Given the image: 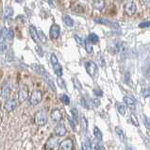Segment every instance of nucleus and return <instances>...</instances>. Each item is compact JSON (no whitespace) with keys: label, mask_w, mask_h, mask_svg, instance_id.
<instances>
[{"label":"nucleus","mask_w":150,"mask_h":150,"mask_svg":"<svg viewBox=\"0 0 150 150\" xmlns=\"http://www.w3.org/2000/svg\"><path fill=\"white\" fill-rule=\"evenodd\" d=\"M34 121L35 124L38 126H45L46 122H47V116H46V113L44 110H39L37 111L35 114V117H34Z\"/></svg>","instance_id":"obj_1"},{"label":"nucleus","mask_w":150,"mask_h":150,"mask_svg":"<svg viewBox=\"0 0 150 150\" xmlns=\"http://www.w3.org/2000/svg\"><path fill=\"white\" fill-rule=\"evenodd\" d=\"M42 95L41 91H38V90H36V91L32 92L30 96H29L28 100H29V103H30V105L37 106L42 101Z\"/></svg>","instance_id":"obj_2"},{"label":"nucleus","mask_w":150,"mask_h":150,"mask_svg":"<svg viewBox=\"0 0 150 150\" xmlns=\"http://www.w3.org/2000/svg\"><path fill=\"white\" fill-rule=\"evenodd\" d=\"M28 95H29V92H28V88L27 85H22L19 89V92H18V101L19 103H23L25 100H28Z\"/></svg>","instance_id":"obj_3"},{"label":"nucleus","mask_w":150,"mask_h":150,"mask_svg":"<svg viewBox=\"0 0 150 150\" xmlns=\"http://www.w3.org/2000/svg\"><path fill=\"white\" fill-rule=\"evenodd\" d=\"M85 68H86L87 73L90 75V76L92 78H95L96 73H97V65L96 62H93L92 61H89L85 63Z\"/></svg>","instance_id":"obj_4"},{"label":"nucleus","mask_w":150,"mask_h":150,"mask_svg":"<svg viewBox=\"0 0 150 150\" xmlns=\"http://www.w3.org/2000/svg\"><path fill=\"white\" fill-rule=\"evenodd\" d=\"M123 45V42H120V41H113L111 44L110 45V52L113 55H116L119 54L120 51H121V47Z\"/></svg>","instance_id":"obj_5"},{"label":"nucleus","mask_w":150,"mask_h":150,"mask_svg":"<svg viewBox=\"0 0 150 150\" xmlns=\"http://www.w3.org/2000/svg\"><path fill=\"white\" fill-rule=\"evenodd\" d=\"M136 10H137V6L134 1H129L125 5V12L128 16H132L133 14H135Z\"/></svg>","instance_id":"obj_6"},{"label":"nucleus","mask_w":150,"mask_h":150,"mask_svg":"<svg viewBox=\"0 0 150 150\" xmlns=\"http://www.w3.org/2000/svg\"><path fill=\"white\" fill-rule=\"evenodd\" d=\"M95 22L97 24H100V25H108L109 28H111L113 29H120V27L117 23H113V22H110V21L107 20V19H95Z\"/></svg>","instance_id":"obj_7"},{"label":"nucleus","mask_w":150,"mask_h":150,"mask_svg":"<svg viewBox=\"0 0 150 150\" xmlns=\"http://www.w3.org/2000/svg\"><path fill=\"white\" fill-rule=\"evenodd\" d=\"M59 33H61V28L59 25L57 24H53L50 28V38L52 40L58 39L59 36Z\"/></svg>","instance_id":"obj_8"},{"label":"nucleus","mask_w":150,"mask_h":150,"mask_svg":"<svg viewBox=\"0 0 150 150\" xmlns=\"http://www.w3.org/2000/svg\"><path fill=\"white\" fill-rule=\"evenodd\" d=\"M17 106H18V102L15 99H7L5 105H4V109L10 112V111L14 110L17 108Z\"/></svg>","instance_id":"obj_9"},{"label":"nucleus","mask_w":150,"mask_h":150,"mask_svg":"<svg viewBox=\"0 0 150 150\" xmlns=\"http://www.w3.org/2000/svg\"><path fill=\"white\" fill-rule=\"evenodd\" d=\"M59 150H71L73 149V141L71 139H66L62 141L59 145Z\"/></svg>","instance_id":"obj_10"},{"label":"nucleus","mask_w":150,"mask_h":150,"mask_svg":"<svg viewBox=\"0 0 150 150\" xmlns=\"http://www.w3.org/2000/svg\"><path fill=\"white\" fill-rule=\"evenodd\" d=\"M10 93H11V88L10 85L7 82L3 85V87L1 89V98L3 100H7L10 97Z\"/></svg>","instance_id":"obj_11"},{"label":"nucleus","mask_w":150,"mask_h":150,"mask_svg":"<svg viewBox=\"0 0 150 150\" xmlns=\"http://www.w3.org/2000/svg\"><path fill=\"white\" fill-rule=\"evenodd\" d=\"M62 115L61 110L58 109H55L52 110V112H51V119H52V121L54 123H59L62 121Z\"/></svg>","instance_id":"obj_12"},{"label":"nucleus","mask_w":150,"mask_h":150,"mask_svg":"<svg viewBox=\"0 0 150 150\" xmlns=\"http://www.w3.org/2000/svg\"><path fill=\"white\" fill-rule=\"evenodd\" d=\"M55 134L57 136H59V137H62L66 134V127L65 126L63 125V124H59V125H58L57 127H55Z\"/></svg>","instance_id":"obj_13"},{"label":"nucleus","mask_w":150,"mask_h":150,"mask_svg":"<svg viewBox=\"0 0 150 150\" xmlns=\"http://www.w3.org/2000/svg\"><path fill=\"white\" fill-rule=\"evenodd\" d=\"M58 145V139L54 138V137H51L48 139V141L46 142L45 144V148L46 149H55Z\"/></svg>","instance_id":"obj_14"},{"label":"nucleus","mask_w":150,"mask_h":150,"mask_svg":"<svg viewBox=\"0 0 150 150\" xmlns=\"http://www.w3.org/2000/svg\"><path fill=\"white\" fill-rule=\"evenodd\" d=\"M42 78L45 79V82L48 84V86L51 88V90L52 91H54V92H56V87H55V84H54V81H53V79L50 78V76L48 75V73L46 72L45 74L42 76Z\"/></svg>","instance_id":"obj_15"},{"label":"nucleus","mask_w":150,"mask_h":150,"mask_svg":"<svg viewBox=\"0 0 150 150\" xmlns=\"http://www.w3.org/2000/svg\"><path fill=\"white\" fill-rule=\"evenodd\" d=\"M31 67H32V69L35 71L38 75H40V76H44L45 73H46V71H45V69L44 67H42V65H40V64H35V63H33L32 65H31Z\"/></svg>","instance_id":"obj_16"},{"label":"nucleus","mask_w":150,"mask_h":150,"mask_svg":"<svg viewBox=\"0 0 150 150\" xmlns=\"http://www.w3.org/2000/svg\"><path fill=\"white\" fill-rule=\"evenodd\" d=\"M29 34L32 38V40L35 42H39V38H38V34H37V28L34 27V25H30L29 27Z\"/></svg>","instance_id":"obj_17"},{"label":"nucleus","mask_w":150,"mask_h":150,"mask_svg":"<svg viewBox=\"0 0 150 150\" xmlns=\"http://www.w3.org/2000/svg\"><path fill=\"white\" fill-rule=\"evenodd\" d=\"M52 65H53V69H54L55 74L58 76H62V66L59 63V62L52 63Z\"/></svg>","instance_id":"obj_18"},{"label":"nucleus","mask_w":150,"mask_h":150,"mask_svg":"<svg viewBox=\"0 0 150 150\" xmlns=\"http://www.w3.org/2000/svg\"><path fill=\"white\" fill-rule=\"evenodd\" d=\"M124 102L126 103V105L127 107H129L130 109H135V100L133 99V98H131L129 96H124Z\"/></svg>","instance_id":"obj_19"},{"label":"nucleus","mask_w":150,"mask_h":150,"mask_svg":"<svg viewBox=\"0 0 150 150\" xmlns=\"http://www.w3.org/2000/svg\"><path fill=\"white\" fill-rule=\"evenodd\" d=\"M115 133L117 134L118 138L121 140L122 142H126V135L124 133V131L121 127H115Z\"/></svg>","instance_id":"obj_20"},{"label":"nucleus","mask_w":150,"mask_h":150,"mask_svg":"<svg viewBox=\"0 0 150 150\" xmlns=\"http://www.w3.org/2000/svg\"><path fill=\"white\" fill-rule=\"evenodd\" d=\"M62 20H63L64 24H65L67 27H70L71 28V27H73V25H74V20H73L69 15H67V14L63 15L62 16Z\"/></svg>","instance_id":"obj_21"},{"label":"nucleus","mask_w":150,"mask_h":150,"mask_svg":"<svg viewBox=\"0 0 150 150\" xmlns=\"http://www.w3.org/2000/svg\"><path fill=\"white\" fill-rule=\"evenodd\" d=\"M13 15V8L11 7H7L4 11V19H8Z\"/></svg>","instance_id":"obj_22"},{"label":"nucleus","mask_w":150,"mask_h":150,"mask_svg":"<svg viewBox=\"0 0 150 150\" xmlns=\"http://www.w3.org/2000/svg\"><path fill=\"white\" fill-rule=\"evenodd\" d=\"M93 6L95 8H96V10L101 11L102 8L105 7V2H104V0H96V1L93 2Z\"/></svg>","instance_id":"obj_23"},{"label":"nucleus","mask_w":150,"mask_h":150,"mask_svg":"<svg viewBox=\"0 0 150 150\" xmlns=\"http://www.w3.org/2000/svg\"><path fill=\"white\" fill-rule=\"evenodd\" d=\"M93 135H95L96 139L97 141H100V142H101L102 139H103V135H102L101 130L97 127H95V128H93Z\"/></svg>","instance_id":"obj_24"},{"label":"nucleus","mask_w":150,"mask_h":150,"mask_svg":"<svg viewBox=\"0 0 150 150\" xmlns=\"http://www.w3.org/2000/svg\"><path fill=\"white\" fill-rule=\"evenodd\" d=\"M116 109L118 110V112L121 114V115H126L127 108H126L125 105L121 104V103H117V104H116Z\"/></svg>","instance_id":"obj_25"},{"label":"nucleus","mask_w":150,"mask_h":150,"mask_svg":"<svg viewBox=\"0 0 150 150\" xmlns=\"http://www.w3.org/2000/svg\"><path fill=\"white\" fill-rule=\"evenodd\" d=\"M37 34H38V38H39V41L42 42V44H45L46 41H47V38H46L45 34L41 29H37Z\"/></svg>","instance_id":"obj_26"},{"label":"nucleus","mask_w":150,"mask_h":150,"mask_svg":"<svg viewBox=\"0 0 150 150\" xmlns=\"http://www.w3.org/2000/svg\"><path fill=\"white\" fill-rule=\"evenodd\" d=\"M88 40L92 42V44H96L99 41V37H98L96 33H90L88 36Z\"/></svg>","instance_id":"obj_27"},{"label":"nucleus","mask_w":150,"mask_h":150,"mask_svg":"<svg viewBox=\"0 0 150 150\" xmlns=\"http://www.w3.org/2000/svg\"><path fill=\"white\" fill-rule=\"evenodd\" d=\"M84 46H85V49L88 53H92L93 52V46H92V42H90L88 39H86L84 41Z\"/></svg>","instance_id":"obj_28"},{"label":"nucleus","mask_w":150,"mask_h":150,"mask_svg":"<svg viewBox=\"0 0 150 150\" xmlns=\"http://www.w3.org/2000/svg\"><path fill=\"white\" fill-rule=\"evenodd\" d=\"M82 149H83V150L92 149V144H91V141H90L89 138H87V139L85 140L84 142L82 143Z\"/></svg>","instance_id":"obj_29"},{"label":"nucleus","mask_w":150,"mask_h":150,"mask_svg":"<svg viewBox=\"0 0 150 150\" xmlns=\"http://www.w3.org/2000/svg\"><path fill=\"white\" fill-rule=\"evenodd\" d=\"M14 38V33L12 31V29H6V39L8 41H12Z\"/></svg>","instance_id":"obj_30"},{"label":"nucleus","mask_w":150,"mask_h":150,"mask_svg":"<svg viewBox=\"0 0 150 150\" xmlns=\"http://www.w3.org/2000/svg\"><path fill=\"white\" fill-rule=\"evenodd\" d=\"M57 83L59 85V88H62L63 90H65L66 89V85H65V81H64L61 76H58V79H57Z\"/></svg>","instance_id":"obj_31"},{"label":"nucleus","mask_w":150,"mask_h":150,"mask_svg":"<svg viewBox=\"0 0 150 150\" xmlns=\"http://www.w3.org/2000/svg\"><path fill=\"white\" fill-rule=\"evenodd\" d=\"M6 28L0 29V42H5L6 41Z\"/></svg>","instance_id":"obj_32"},{"label":"nucleus","mask_w":150,"mask_h":150,"mask_svg":"<svg viewBox=\"0 0 150 150\" xmlns=\"http://www.w3.org/2000/svg\"><path fill=\"white\" fill-rule=\"evenodd\" d=\"M61 101L63 103L64 105H69L70 104V98L68 97V96H66V95H62L61 96Z\"/></svg>","instance_id":"obj_33"},{"label":"nucleus","mask_w":150,"mask_h":150,"mask_svg":"<svg viewBox=\"0 0 150 150\" xmlns=\"http://www.w3.org/2000/svg\"><path fill=\"white\" fill-rule=\"evenodd\" d=\"M92 149H104V146L100 144V141L92 144Z\"/></svg>","instance_id":"obj_34"},{"label":"nucleus","mask_w":150,"mask_h":150,"mask_svg":"<svg viewBox=\"0 0 150 150\" xmlns=\"http://www.w3.org/2000/svg\"><path fill=\"white\" fill-rule=\"evenodd\" d=\"M71 113H72V116H73V118H74V120L75 121H78L79 120V111H78V110L76 109H72L71 110Z\"/></svg>","instance_id":"obj_35"},{"label":"nucleus","mask_w":150,"mask_h":150,"mask_svg":"<svg viewBox=\"0 0 150 150\" xmlns=\"http://www.w3.org/2000/svg\"><path fill=\"white\" fill-rule=\"evenodd\" d=\"M130 121H131V123L133 124L134 126H136V127L139 126V121H138V119H137L135 114H131L130 115Z\"/></svg>","instance_id":"obj_36"},{"label":"nucleus","mask_w":150,"mask_h":150,"mask_svg":"<svg viewBox=\"0 0 150 150\" xmlns=\"http://www.w3.org/2000/svg\"><path fill=\"white\" fill-rule=\"evenodd\" d=\"M81 124H82V127H83V129L84 131H87V128H88V122H87V120L86 118H85L84 116H82V118H81Z\"/></svg>","instance_id":"obj_37"},{"label":"nucleus","mask_w":150,"mask_h":150,"mask_svg":"<svg viewBox=\"0 0 150 150\" xmlns=\"http://www.w3.org/2000/svg\"><path fill=\"white\" fill-rule=\"evenodd\" d=\"M148 27H150L149 21H144V22H142L139 24V28H148Z\"/></svg>","instance_id":"obj_38"},{"label":"nucleus","mask_w":150,"mask_h":150,"mask_svg":"<svg viewBox=\"0 0 150 150\" xmlns=\"http://www.w3.org/2000/svg\"><path fill=\"white\" fill-rule=\"evenodd\" d=\"M144 75L146 78L150 79V62L148 63V65L144 68Z\"/></svg>","instance_id":"obj_39"},{"label":"nucleus","mask_w":150,"mask_h":150,"mask_svg":"<svg viewBox=\"0 0 150 150\" xmlns=\"http://www.w3.org/2000/svg\"><path fill=\"white\" fill-rule=\"evenodd\" d=\"M80 103H81V105H82L84 108H86V109H88L89 108V104H88V101L85 99L84 97H81L80 98Z\"/></svg>","instance_id":"obj_40"},{"label":"nucleus","mask_w":150,"mask_h":150,"mask_svg":"<svg viewBox=\"0 0 150 150\" xmlns=\"http://www.w3.org/2000/svg\"><path fill=\"white\" fill-rule=\"evenodd\" d=\"M68 121H69V124H70L71 127H72L74 130H76V122H75L74 118L72 119L71 117H68Z\"/></svg>","instance_id":"obj_41"},{"label":"nucleus","mask_w":150,"mask_h":150,"mask_svg":"<svg viewBox=\"0 0 150 150\" xmlns=\"http://www.w3.org/2000/svg\"><path fill=\"white\" fill-rule=\"evenodd\" d=\"M143 96L146 98V97H150V88L147 89H144L143 90Z\"/></svg>","instance_id":"obj_42"},{"label":"nucleus","mask_w":150,"mask_h":150,"mask_svg":"<svg viewBox=\"0 0 150 150\" xmlns=\"http://www.w3.org/2000/svg\"><path fill=\"white\" fill-rule=\"evenodd\" d=\"M75 39H76V42H78V44H79V45H84V42H83V40L81 39V38H80L79 36L75 35Z\"/></svg>","instance_id":"obj_43"},{"label":"nucleus","mask_w":150,"mask_h":150,"mask_svg":"<svg viewBox=\"0 0 150 150\" xmlns=\"http://www.w3.org/2000/svg\"><path fill=\"white\" fill-rule=\"evenodd\" d=\"M90 101H91V104L93 105V107H96V108L99 106V104H100V101L98 99H91Z\"/></svg>","instance_id":"obj_44"},{"label":"nucleus","mask_w":150,"mask_h":150,"mask_svg":"<svg viewBox=\"0 0 150 150\" xmlns=\"http://www.w3.org/2000/svg\"><path fill=\"white\" fill-rule=\"evenodd\" d=\"M144 125L146 127V128H148L150 130V120L146 116H144Z\"/></svg>","instance_id":"obj_45"},{"label":"nucleus","mask_w":150,"mask_h":150,"mask_svg":"<svg viewBox=\"0 0 150 150\" xmlns=\"http://www.w3.org/2000/svg\"><path fill=\"white\" fill-rule=\"evenodd\" d=\"M7 49V45L5 42H0V53H3Z\"/></svg>","instance_id":"obj_46"},{"label":"nucleus","mask_w":150,"mask_h":150,"mask_svg":"<svg viewBox=\"0 0 150 150\" xmlns=\"http://www.w3.org/2000/svg\"><path fill=\"white\" fill-rule=\"evenodd\" d=\"M93 93L96 96H103V92L99 89H95L93 90Z\"/></svg>","instance_id":"obj_47"},{"label":"nucleus","mask_w":150,"mask_h":150,"mask_svg":"<svg viewBox=\"0 0 150 150\" xmlns=\"http://www.w3.org/2000/svg\"><path fill=\"white\" fill-rule=\"evenodd\" d=\"M73 80H74L75 81V82H76V84H75V86L76 87H78L79 90L81 89V85H79V81H78V79H73Z\"/></svg>","instance_id":"obj_48"},{"label":"nucleus","mask_w":150,"mask_h":150,"mask_svg":"<svg viewBox=\"0 0 150 150\" xmlns=\"http://www.w3.org/2000/svg\"><path fill=\"white\" fill-rule=\"evenodd\" d=\"M125 80H126V82H127V81L130 80V76H129L128 73H127V74L125 75Z\"/></svg>","instance_id":"obj_49"},{"label":"nucleus","mask_w":150,"mask_h":150,"mask_svg":"<svg viewBox=\"0 0 150 150\" xmlns=\"http://www.w3.org/2000/svg\"><path fill=\"white\" fill-rule=\"evenodd\" d=\"M47 2H48L49 5H51V6L54 5V0H47Z\"/></svg>","instance_id":"obj_50"},{"label":"nucleus","mask_w":150,"mask_h":150,"mask_svg":"<svg viewBox=\"0 0 150 150\" xmlns=\"http://www.w3.org/2000/svg\"><path fill=\"white\" fill-rule=\"evenodd\" d=\"M145 3H146V5L150 8V0H145V1H144Z\"/></svg>","instance_id":"obj_51"},{"label":"nucleus","mask_w":150,"mask_h":150,"mask_svg":"<svg viewBox=\"0 0 150 150\" xmlns=\"http://www.w3.org/2000/svg\"><path fill=\"white\" fill-rule=\"evenodd\" d=\"M15 1H16V2H18V3H21V2L23 1V0H15Z\"/></svg>","instance_id":"obj_52"},{"label":"nucleus","mask_w":150,"mask_h":150,"mask_svg":"<svg viewBox=\"0 0 150 150\" xmlns=\"http://www.w3.org/2000/svg\"><path fill=\"white\" fill-rule=\"evenodd\" d=\"M114 1H116V2H122L123 0H114Z\"/></svg>","instance_id":"obj_53"},{"label":"nucleus","mask_w":150,"mask_h":150,"mask_svg":"<svg viewBox=\"0 0 150 150\" xmlns=\"http://www.w3.org/2000/svg\"><path fill=\"white\" fill-rule=\"evenodd\" d=\"M143 1H145V0H143Z\"/></svg>","instance_id":"obj_54"}]
</instances>
